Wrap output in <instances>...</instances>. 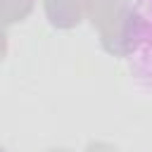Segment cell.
Segmentation results:
<instances>
[{
	"mask_svg": "<svg viewBox=\"0 0 152 152\" xmlns=\"http://www.w3.org/2000/svg\"><path fill=\"white\" fill-rule=\"evenodd\" d=\"M124 59L131 78L152 93V0H133L124 24Z\"/></svg>",
	"mask_w": 152,
	"mask_h": 152,
	"instance_id": "6da1fadb",
	"label": "cell"
}]
</instances>
